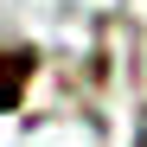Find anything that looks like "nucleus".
<instances>
[{
    "mask_svg": "<svg viewBox=\"0 0 147 147\" xmlns=\"http://www.w3.org/2000/svg\"><path fill=\"white\" fill-rule=\"evenodd\" d=\"M26 77H32V58H0V109L26 90Z\"/></svg>",
    "mask_w": 147,
    "mask_h": 147,
    "instance_id": "1",
    "label": "nucleus"
},
{
    "mask_svg": "<svg viewBox=\"0 0 147 147\" xmlns=\"http://www.w3.org/2000/svg\"><path fill=\"white\" fill-rule=\"evenodd\" d=\"M134 147H147V128H141V141H134Z\"/></svg>",
    "mask_w": 147,
    "mask_h": 147,
    "instance_id": "2",
    "label": "nucleus"
}]
</instances>
